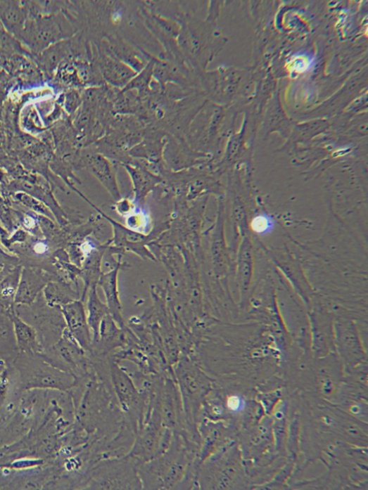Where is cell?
Listing matches in <instances>:
<instances>
[{
  "instance_id": "e0dca14e",
  "label": "cell",
  "mask_w": 368,
  "mask_h": 490,
  "mask_svg": "<svg viewBox=\"0 0 368 490\" xmlns=\"http://www.w3.org/2000/svg\"><path fill=\"white\" fill-rule=\"evenodd\" d=\"M272 221L269 217L260 215L255 217L251 223L252 230L258 234H265L271 231Z\"/></svg>"
},
{
  "instance_id": "6da1fadb",
  "label": "cell",
  "mask_w": 368,
  "mask_h": 490,
  "mask_svg": "<svg viewBox=\"0 0 368 490\" xmlns=\"http://www.w3.org/2000/svg\"><path fill=\"white\" fill-rule=\"evenodd\" d=\"M170 447L156 458L139 465V472L143 486L148 489H173L187 477L190 456L187 450L176 438Z\"/></svg>"
},
{
  "instance_id": "4fadbf2b",
  "label": "cell",
  "mask_w": 368,
  "mask_h": 490,
  "mask_svg": "<svg viewBox=\"0 0 368 490\" xmlns=\"http://www.w3.org/2000/svg\"><path fill=\"white\" fill-rule=\"evenodd\" d=\"M215 272L219 278L226 277L228 273V256L223 238L222 228L217 226L212 245Z\"/></svg>"
},
{
  "instance_id": "ac0fdd59",
  "label": "cell",
  "mask_w": 368,
  "mask_h": 490,
  "mask_svg": "<svg viewBox=\"0 0 368 490\" xmlns=\"http://www.w3.org/2000/svg\"><path fill=\"white\" fill-rule=\"evenodd\" d=\"M127 224L129 227V230L139 233V231H142L146 226V218L145 216L141 214H131L127 218Z\"/></svg>"
},
{
  "instance_id": "8992f818",
  "label": "cell",
  "mask_w": 368,
  "mask_h": 490,
  "mask_svg": "<svg viewBox=\"0 0 368 490\" xmlns=\"http://www.w3.org/2000/svg\"><path fill=\"white\" fill-rule=\"evenodd\" d=\"M110 373L113 387L121 407L129 415L132 426L137 429V423L142 417L144 410V400L130 378L116 364H111Z\"/></svg>"
},
{
  "instance_id": "7a4b0ae2",
  "label": "cell",
  "mask_w": 368,
  "mask_h": 490,
  "mask_svg": "<svg viewBox=\"0 0 368 490\" xmlns=\"http://www.w3.org/2000/svg\"><path fill=\"white\" fill-rule=\"evenodd\" d=\"M74 28L61 13L39 14L28 18L19 40L33 53H42L51 46L72 36Z\"/></svg>"
},
{
  "instance_id": "44dd1931",
  "label": "cell",
  "mask_w": 368,
  "mask_h": 490,
  "mask_svg": "<svg viewBox=\"0 0 368 490\" xmlns=\"http://www.w3.org/2000/svg\"><path fill=\"white\" fill-rule=\"evenodd\" d=\"M34 224H35L34 220H33L30 217H28V218L25 219V224L27 227H32L33 225H34Z\"/></svg>"
},
{
  "instance_id": "3957f363",
  "label": "cell",
  "mask_w": 368,
  "mask_h": 490,
  "mask_svg": "<svg viewBox=\"0 0 368 490\" xmlns=\"http://www.w3.org/2000/svg\"><path fill=\"white\" fill-rule=\"evenodd\" d=\"M139 468L130 456L100 463L92 468V489H141Z\"/></svg>"
},
{
  "instance_id": "2e32d148",
  "label": "cell",
  "mask_w": 368,
  "mask_h": 490,
  "mask_svg": "<svg viewBox=\"0 0 368 490\" xmlns=\"http://www.w3.org/2000/svg\"><path fill=\"white\" fill-rule=\"evenodd\" d=\"M23 49L18 41L3 27H0V61L23 55Z\"/></svg>"
},
{
  "instance_id": "ffe728a7",
  "label": "cell",
  "mask_w": 368,
  "mask_h": 490,
  "mask_svg": "<svg viewBox=\"0 0 368 490\" xmlns=\"http://www.w3.org/2000/svg\"><path fill=\"white\" fill-rule=\"evenodd\" d=\"M34 250L37 253L43 254L46 252L47 246L45 243H39L35 245Z\"/></svg>"
},
{
  "instance_id": "ba28073f",
  "label": "cell",
  "mask_w": 368,
  "mask_h": 490,
  "mask_svg": "<svg viewBox=\"0 0 368 490\" xmlns=\"http://www.w3.org/2000/svg\"><path fill=\"white\" fill-rule=\"evenodd\" d=\"M97 67L104 80L114 88L122 89L138 73L124 63L106 53H99Z\"/></svg>"
},
{
  "instance_id": "9a60e30c",
  "label": "cell",
  "mask_w": 368,
  "mask_h": 490,
  "mask_svg": "<svg viewBox=\"0 0 368 490\" xmlns=\"http://www.w3.org/2000/svg\"><path fill=\"white\" fill-rule=\"evenodd\" d=\"M125 169L132 178L135 192L139 199L144 198L148 192L158 181V179L155 176L148 174L140 168L127 165L125 166Z\"/></svg>"
},
{
  "instance_id": "d6986e66",
  "label": "cell",
  "mask_w": 368,
  "mask_h": 490,
  "mask_svg": "<svg viewBox=\"0 0 368 490\" xmlns=\"http://www.w3.org/2000/svg\"><path fill=\"white\" fill-rule=\"evenodd\" d=\"M132 209L131 202L125 200L119 202V205H118V211L121 214H131Z\"/></svg>"
},
{
  "instance_id": "277c9868",
  "label": "cell",
  "mask_w": 368,
  "mask_h": 490,
  "mask_svg": "<svg viewBox=\"0 0 368 490\" xmlns=\"http://www.w3.org/2000/svg\"><path fill=\"white\" fill-rule=\"evenodd\" d=\"M355 321L347 316H336L334 321V347L346 366L350 368L362 364L366 358Z\"/></svg>"
},
{
  "instance_id": "30bf717a",
  "label": "cell",
  "mask_w": 368,
  "mask_h": 490,
  "mask_svg": "<svg viewBox=\"0 0 368 490\" xmlns=\"http://www.w3.org/2000/svg\"><path fill=\"white\" fill-rule=\"evenodd\" d=\"M87 163L93 175L106 187L114 198H120L115 174L108 158L101 154L95 153L89 157Z\"/></svg>"
},
{
  "instance_id": "7c38bea8",
  "label": "cell",
  "mask_w": 368,
  "mask_h": 490,
  "mask_svg": "<svg viewBox=\"0 0 368 490\" xmlns=\"http://www.w3.org/2000/svg\"><path fill=\"white\" fill-rule=\"evenodd\" d=\"M67 314L71 328L80 337L83 347H90L89 326L83 304L80 302L72 304L67 309Z\"/></svg>"
},
{
  "instance_id": "5bb4252c",
  "label": "cell",
  "mask_w": 368,
  "mask_h": 490,
  "mask_svg": "<svg viewBox=\"0 0 368 490\" xmlns=\"http://www.w3.org/2000/svg\"><path fill=\"white\" fill-rule=\"evenodd\" d=\"M155 60H151L145 68L134 77L128 84L121 89L122 91H135L137 92L141 101L147 100L152 91L151 86L153 80V72Z\"/></svg>"
},
{
  "instance_id": "5b68a950",
  "label": "cell",
  "mask_w": 368,
  "mask_h": 490,
  "mask_svg": "<svg viewBox=\"0 0 368 490\" xmlns=\"http://www.w3.org/2000/svg\"><path fill=\"white\" fill-rule=\"evenodd\" d=\"M310 328L313 335L314 351L319 356L329 353L333 347L334 321L336 316L316 296L308 309Z\"/></svg>"
},
{
  "instance_id": "8fae6325",
  "label": "cell",
  "mask_w": 368,
  "mask_h": 490,
  "mask_svg": "<svg viewBox=\"0 0 368 490\" xmlns=\"http://www.w3.org/2000/svg\"><path fill=\"white\" fill-rule=\"evenodd\" d=\"M88 313L87 321L92 330V344H94L99 341L100 325L104 318L110 314L106 304L100 300L98 296L96 285L91 286L89 290Z\"/></svg>"
},
{
  "instance_id": "9c48e42d",
  "label": "cell",
  "mask_w": 368,
  "mask_h": 490,
  "mask_svg": "<svg viewBox=\"0 0 368 490\" xmlns=\"http://www.w3.org/2000/svg\"><path fill=\"white\" fill-rule=\"evenodd\" d=\"M120 268V264L110 271L102 273L97 284L101 286L104 291L106 305L110 315L120 328H123L124 321L118 289V275Z\"/></svg>"
},
{
  "instance_id": "52a82bcc",
  "label": "cell",
  "mask_w": 368,
  "mask_h": 490,
  "mask_svg": "<svg viewBox=\"0 0 368 490\" xmlns=\"http://www.w3.org/2000/svg\"><path fill=\"white\" fill-rule=\"evenodd\" d=\"M253 261L252 246L248 237H245L239 249L236 272V285L239 294V306L245 311L248 307L253 288Z\"/></svg>"
}]
</instances>
